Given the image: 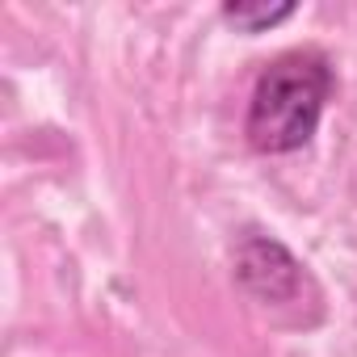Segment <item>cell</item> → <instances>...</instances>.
Returning <instances> with one entry per match:
<instances>
[{
	"label": "cell",
	"mask_w": 357,
	"mask_h": 357,
	"mask_svg": "<svg viewBox=\"0 0 357 357\" xmlns=\"http://www.w3.org/2000/svg\"><path fill=\"white\" fill-rule=\"evenodd\" d=\"M236 282L252 298L282 307V303H294L303 294L307 273H303V265L290 257V248L282 240L252 231V236H244L236 244Z\"/></svg>",
	"instance_id": "7a4b0ae2"
},
{
	"label": "cell",
	"mask_w": 357,
	"mask_h": 357,
	"mask_svg": "<svg viewBox=\"0 0 357 357\" xmlns=\"http://www.w3.org/2000/svg\"><path fill=\"white\" fill-rule=\"evenodd\" d=\"M223 17L244 34H261L294 17V5L290 0H278V5H269V0H231V5H223Z\"/></svg>",
	"instance_id": "3957f363"
},
{
	"label": "cell",
	"mask_w": 357,
	"mask_h": 357,
	"mask_svg": "<svg viewBox=\"0 0 357 357\" xmlns=\"http://www.w3.org/2000/svg\"><path fill=\"white\" fill-rule=\"evenodd\" d=\"M328 93H332V72L324 55L290 51L273 59L261 72L252 101H248V122H244L248 143L265 155L298 151L315 135Z\"/></svg>",
	"instance_id": "6da1fadb"
}]
</instances>
